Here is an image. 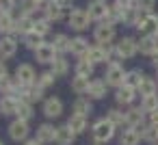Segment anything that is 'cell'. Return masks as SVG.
<instances>
[{"label":"cell","instance_id":"cell-1","mask_svg":"<svg viewBox=\"0 0 158 145\" xmlns=\"http://www.w3.org/2000/svg\"><path fill=\"white\" fill-rule=\"evenodd\" d=\"M115 132H117L115 123H110L106 117L93 121V126H91V139H93V143H98V145H104V143L113 141Z\"/></svg>","mask_w":158,"mask_h":145},{"label":"cell","instance_id":"cell-2","mask_svg":"<svg viewBox=\"0 0 158 145\" xmlns=\"http://www.w3.org/2000/svg\"><path fill=\"white\" fill-rule=\"evenodd\" d=\"M126 76H128V72H126L123 65H119V63H110V65L106 67V72H104L106 85H108V87H115V89H119V87L126 85Z\"/></svg>","mask_w":158,"mask_h":145},{"label":"cell","instance_id":"cell-3","mask_svg":"<svg viewBox=\"0 0 158 145\" xmlns=\"http://www.w3.org/2000/svg\"><path fill=\"white\" fill-rule=\"evenodd\" d=\"M7 132H9V139H11V141H15V143H24V141H28V139H31V126H28V121L18 119V117L9 123Z\"/></svg>","mask_w":158,"mask_h":145},{"label":"cell","instance_id":"cell-4","mask_svg":"<svg viewBox=\"0 0 158 145\" xmlns=\"http://www.w3.org/2000/svg\"><path fill=\"white\" fill-rule=\"evenodd\" d=\"M115 26L113 24H108V22H100L98 26H95V31H93V39H95V44H100V46H110L113 41H115Z\"/></svg>","mask_w":158,"mask_h":145},{"label":"cell","instance_id":"cell-5","mask_svg":"<svg viewBox=\"0 0 158 145\" xmlns=\"http://www.w3.org/2000/svg\"><path fill=\"white\" fill-rule=\"evenodd\" d=\"M115 52H117L119 59H134L136 52H139V41L132 39V37H121L115 44Z\"/></svg>","mask_w":158,"mask_h":145},{"label":"cell","instance_id":"cell-6","mask_svg":"<svg viewBox=\"0 0 158 145\" xmlns=\"http://www.w3.org/2000/svg\"><path fill=\"white\" fill-rule=\"evenodd\" d=\"M145 123H147V113L141 106H128V110H126V128L141 130Z\"/></svg>","mask_w":158,"mask_h":145},{"label":"cell","instance_id":"cell-7","mask_svg":"<svg viewBox=\"0 0 158 145\" xmlns=\"http://www.w3.org/2000/svg\"><path fill=\"white\" fill-rule=\"evenodd\" d=\"M63 110H65V104H63V100L61 97H46L44 100V104H41V113L48 117V119H59L61 115H63Z\"/></svg>","mask_w":158,"mask_h":145},{"label":"cell","instance_id":"cell-8","mask_svg":"<svg viewBox=\"0 0 158 145\" xmlns=\"http://www.w3.org/2000/svg\"><path fill=\"white\" fill-rule=\"evenodd\" d=\"M85 59H89L93 65L110 63V46H100V44H95V46H91V48H89V52H87V56H85Z\"/></svg>","mask_w":158,"mask_h":145},{"label":"cell","instance_id":"cell-9","mask_svg":"<svg viewBox=\"0 0 158 145\" xmlns=\"http://www.w3.org/2000/svg\"><path fill=\"white\" fill-rule=\"evenodd\" d=\"M69 26L74 28V31H87L89 28V22H91V18H89V11L87 9H74L72 13H69Z\"/></svg>","mask_w":158,"mask_h":145},{"label":"cell","instance_id":"cell-10","mask_svg":"<svg viewBox=\"0 0 158 145\" xmlns=\"http://www.w3.org/2000/svg\"><path fill=\"white\" fill-rule=\"evenodd\" d=\"M20 85H33V82H37V74H35V67L31 65V63H22V65H18V69H15V76H13Z\"/></svg>","mask_w":158,"mask_h":145},{"label":"cell","instance_id":"cell-11","mask_svg":"<svg viewBox=\"0 0 158 145\" xmlns=\"http://www.w3.org/2000/svg\"><path fill=\"white\" fill-rule=\"evenodd\" d=\"M56 54H59V52L54 50L52 44H44L41 48L35 50V59H37V63H41V65H52V63L59 59Z\"/></svg>","mask_w":158,"mask_h":145},{"label":"cell","instance_id":"cell-12","mask_svg":"<svg viewBox=\"0 0 158 145\" xmlns=\"http://www.w3.org/2000/svg\"><path fill=\"white\" fill-rule=\"evenodd\" d=\"M35 139H37L39 143H44V145L54 143V139H56V126L50 123V121L39 123V126H37V134H35Z\"/></svg>","mask_w":158,"mask_h":145},{"label":"cell","instance_id":"cell-13","mask_svg":"<svg viewBox=\"0 0 158 145\" xmlns=\"http://www.w3.org/2000/svg\"><path fill=\"white\" fill-rule=\"evenodd\" d=\"M136 93H139L136 89L123 85V87L115 89V102H117L119 106H132V102L136 100Z\"/></svg>","mask_w":158,"mask_h":145},{"label":"cell","instance_id":"cell-14","mask_svg":"<svg viewBox=\"0 0 158 145\" xmlns=\"http://www.w3.org/2000/svg\"><path fill=\"white\" fill-rule=\"evenodd\" d=\"M87 11H89V18H91V20L104 22L106 15H108V5L104 2V0H91L89 7H87Z\"/></svg>","mask_w":158,"mask_h":145},{"label":"cell","instance_id":"cell-15","mask_svg":"<svg viewBox=\"0 0 158 145\" xmlns=\"http://www.w3.org/2000/svg\"><path fill=\"white\" fill-rule=\"evenodd\" d=\"M18 52V39L15 37H0V59L7 61V59H13Z\"/></svg>","mask_w":158,"mask_h":145},{"label":"cell","instance_id":"cell-16","mask_svg":"<svg viewBox=\"0 0 158 145\" xmlns=\"http://www.w3.org/2000/svg\"><path fill=\"white\" fill-rule=\"evenodd\" d=\"M76 136H78V134H76L67 123H63V126H56V139H54V143H56V145H74Z\"/></svg>","mask_w":158,"mask_h":145},{"label":"cell","instance_id":"cell-17","mask_svg":"<svg viewBox=\"0 0 158 145\" xmlns=\"http://www.w3.org/2000/svg\"><path fill=\"white\" fill-rule=\"evenodd\" d=\"M106 93H108V85H106V80H102V78L91 80V87H89V93H87L89 100H104Z\"/></svg>","mask_w":158,"mask_h":145},{"label":"cell","instance_id":"cell-18","mask_svg":"<svg viewBox=\"0 0 158 145\" xmlns=\"http://www.w3.org/2000/svg\"><path fill=\"white\" fill-rule=\"evenodd\" d=\"M139 31H141V35L158 37V15H154V13H147V15H145V20L139 24Z\"/></svg>","mask_w":158,"mask_h":145},{"label":"cell","instance_id":"cell-19","mask_svg":"<svg viewBox=\"0 0 158 145\" xmlns=\"http://www.w3.org/2000/svg\"><path fill=\"white\" fill-rule=\"evenodd\" d=\"M44 87H39L37 82H33V85H26L24 87V95H22V100H26V102H31V104H35V102H44L46 97H44Z\"/></svg>","mask_w":158,"mask_h":145},{"label":"cell","instance_id":"cell-20","mask_svg":"<svg viewBox=\"0 0 158 145\" xmlns=\"http://www.w3.org/2000/svg\"><path fill=\"white\" fill-rule=\"evenodd\" d=\"M139 52L145 54V56H154L158 52V37H149V35H143L139 39Z\"/></svg>","mask_w":158,"mask_h":145},{"label":"cell","instance_id":"cell-21","mask_svg":"<svg viewBox=\"0 0 158 145\" xmlns=\"http://www.w3.org/2000/svg\"><path fill=\"white\" fill-rule=\"evenodd\" d=\"M89 41L85 39V37H72V41H69V52L74 54V56H78V59H82V56H87V52H89Z\"/></svg>","mask_w":158,"mask_h":145},{"label":"cell","instance_id":"cell-22","mask_svg":"<svg viewBox=\"0 0 158 145\" xmlns=\"http://www.w3.org/2000/svg\"><path fill=\"white\" fill-rule=\"evenodd\" d=\"M72 110L78 113V115L89 117V115L93 113V100H89L87 95H78V97L74 100V104H72Z\"/></svg>","mask_w":158,"mask_h":145},{"label":"cell","instance_id":"cell-23","mask_svg":"<svg viewBox=\"0 0 158 145\" xmlns=\"http://www.w3.org/2000/svg\"><path fill=\"white\" fill-rule=\"evenodd\" d=\"M67 126H69L76 134H85V132L89 130V117L78 115V113H72V117L67 119Z\"/></svg>","mask_w":158,"mask_h":145},{"label":"cell","instance_id":"cell-24","mask_svg":"<svg viewBox=\"0 0 158 145\" xmlns=\"http://www.w3.org/2000/svg\"><path fill=\"white\" fill-rule=\"evenodd\" d=\"M63 11L65 9L56 2V0H50V2H46V7H44V18L50 20V22H59L63 18Z\"/></svg>","mask_w":158,"mask_h":145},{"label":"cell","instance_id":"cell-25","mask_svg":"<svg viewBox=\"0 0 158 145\" xmlns=\"http://www.w3.org/2000/svg\"><path fill=\"white\" fill-rule=\"evenodd\" d=\"M18 104H20V100H15V97H11V95H2L0 97V115H5V117H15V113H18Z\"/></svg>","mask_w":158,"mask_h":145},{"label":"cell","instance_id":"cell-26","mask_svg":"<svg viewBox=\"0 0 158 145\" xmlns=\"http://www.w3.org/2000/svg\"><path fill=\"white\" fill-rule=\"evenodd\" d=\"M89 87H91V78L74 74V78H72V91L76 95H87L89 93Z\"/></svg>","mask_w":158,"mask_h":145},{"label":"cell","instance_id":"cell-27","mask_svg":"<svg viewBox=\"0 0 158 145\" xmlns=\"http://www.w3.org/2000/svg\"><path fill=\"white\" fill-rule=\"evenodd\" d=\"M136 91H139V95H141V97L156 95V93H158V80H156L154 76H145V78H143V82H141V87H139Z\"/></svg>","mask_w":158,"mask_h":145},{"label":"cell","instance_id":"cell-28","mask_svg":"<svg viewBox=\"0 0 158 145\" xmlns=\"http://www.w3.org/2000/svg\"><path fill=\"white\" fill-rule=\"evenodd\" d=\"M15 31V20L11 18V11H0V35L7 37L13 35Z\"/></svg>","mask_w":158,"mask_h":145},{"label":"cell","instance_id":"cell-29","mask_svg":"<svg viewBox=\"0 0 158 145\" xmlns=\"http://www.w3.org/2000/svg\"><path fill=\"white\" fill-rule=\"evenodd\" d=\"M143 139H141V132L134 130V128H126L121 130V136H119V145H139Z\"/></svg>","mask_w":158,"mask_h":145},{"label":"cell","instance_id":"cell-30","mask_svg":"<svg viewBox=\"0 0 158 145\" xmlns=\"http://www.w3.org/2000/svg\"><path fill=\"white\" fill-rule=\"evenodd\" d=\"M123 15H126V7H121V5H110L108 7V15H106V20L104 22H108V24H119V22H123Z\"/></svg>","mask_w":158,"mask_h":145},{"label":"cell","instance_id":"cell-31","mask_svg":"<svg viewBox=\"0 0 158 145\" xmlns=\"http://www.w3.org/2000/svg\"><path fill=\"white\" fill-rule=\"evenodd\" d=\"M15 117H18V119H24V121H31V119L35 117V106H33L31 102H26V100H20Z\"/></svg>","mask_w":158,"mask_h":145},{"label":"cell","instance_id":"cell-32","mask_svg":"<svg viewBox=\"0 0 158 145\" xmlns=\"http://www.w3.org/2000/svg\"><path fill=\"white\" fill-rule=\"evenodd\" d=\"M69 41H72V39H69L65 33H56L50 44L54 46V50H56L59 54H63V52H69Z\"/></svg>","mask_w":158,"mask_h":145},{"label":"cell","instance_id":"cell-33","mask_svg":"<svg viewBox=\"0 0 158 145\" xmlns=\"http://www.w3.org/2000/svg\"><path fill=\"white\" fill-rule=\"evenodd\" d=\"M106 119L110 123H115V128H126V110H121V108L106 110Z\"/></svg>","mask_w":158,"mask_h":145},{"label":"cell","instance_id":"cell-34","mask_svg":"<svg viewBox=\"0 0 158 145\" xmlns=\"http://www.w3.org/2000/svg\"><path fill=\"white\" fill-rule=\"evenodd\" d=\"M141 139L145 141V143H149V145H154V143H158V126H152V123H145L141 130Z\"/></svg>","mask_w":158,"mask_h":145},{"label":"cell","instance_id":"cell-35","mask_svg":"<svg viewBox=\"0 0 158 145\" xmlns=\"http://www.w3.org/2000/svg\"><path fill=\"white\" fill-rule=\"evenodd\" d=\"M93 69H95V65L89 61V59H80L78 63H76V67H74V74H78V76H87V78H91L93 76Z\"/></svg>","mask_w":158,"mask_h":145},{"label":"cell","instance_id":"cell-36","mask_svg":"<svg viewBox=\"0 0 158 145\" xmlns=\"http://www.w3.org/2000/svg\"><path fill=\"white\" fill-rule=\"evenodd\" d=\"M22 39H24V46H26L28 50H33V52L46 44V41H44V37H41V35H37L35 31H33V33H28V35H24Z\"/></svg>","mask_w":158,"mask_h":145},{"label":"cell","instance_id":"cell-37","mask_svg":"<svg viewBox=\"0 0 158 145\" xmlns=\"http://www.w3.org/2000/svg\"><path fill=\"white\" fill-rule=\"evenodd\" d=\"M143 78H145V74H143L141 69H130L128 76H126V85L132 87V89H139L141 82H143Z\"/></svg>","mask_w":158,"mask_h":145},{"label":"cell","instance_id":"cell-38","mask_svg":"<svg viewBox=\"0 0 158 145\" xmlns=\"http://www.w3.org/2000/svg\"><path fill=\"white\" fill-rule=\"evenodd\" d=\"M54 82H56V74H54L52 69H48V72H41V74L37 76V85H39V87H44V89L52 87Z\"/></svg>","mask_w":158,"mask_h":145},{"label":"cell","instance_id":"cell-39","mask_svg":"<svg viewBox=\"0 0 158 145\" xmlns=\"http://www.w3.org/2000/svg\"><path fill=\"white\" fill-rule=\"evenodd\" d=\"M50 69L56 74V78H59V76H65V74L69 72V61H67V59H63V56H59V59L52 63V67H50Z\"/></svg>","mask_w":158,"mask_h":145},{"label":"cell","instance_id":"cell-40","mask_svg":"<svg viewBox=\"0 0 158 145\" xmlns=\"http://www.w3.org/2000/svg\"><path fill=\"white\" fill-rule=\"evenodd\" d=\"M141 108H143L145 113H154V110H158V93H156V95L141 97Z\"/></svg>","mask_w":158,"mask_h":145},{"label":"cell","instance_id":"cell-41","mask_svg":"<svg viewBox=\"0 0 158 145\" xmlns=\"http://www.w3.org/2000/svg\"><path fill=\"white\" fill-rule=\"evenodd\" d=\"M39 0H20V9H22V13L24 15H33L37 9H39Z\"/></svg>","mask_w":158,"mask_h":145},{"label":"cell","instance_id":"cell-42","mask_svg":"<svg viewBox=\"0 0 158 145\" xmlns=\"http://www.w3.org/2000/svg\"><path fill=\"white\" fill-rule=\"evenodd\" d=\"M37 35H41V37H46L48 33H50V20H46V18H41V20H35V28H33Z\"/></svg>","mask_w":158,"mask_h":145},{"label":"cell","instance_id":"cell-43","mask_svg":"<svg viewBox=\"0 0 158 145\" xmlns=\"http://www.w3.org/2000/svg\"><path fill=\"white\" fill-rule=\"evenodd\" d=\"M134 7H136L139 11L152 13V9L156 7V0H134Z\"/></svg>","mask_w":158,"mask_h":145},{"label":"cell","instance_id":"cell-44","mask_svg":"<svg viewBox=\"0 0 158 145\" xmlns=\"http://www.w3.org/2000/svg\"><path fill=\"white\" fill-rule=\"evenodd\" d=\"M11 76H9V69H7V65H5V61L0 59V85H2L5 80H9Z\"/></svg>","mask_w":158,"mask_h":145},{"label":"cell","instance_id":"cell-45","mask_svg":"<svg viewBox=\"0 0 158 145\" xmlns=\"http://www.w3.org/2000/svg\"><path fill=\"white\" fill-rule=\"evenodd\" d=\"M15 7V0H0V11H11Z\"/></svg>","mask_w":158,"mask_h":145},{"label":"cell","instance_id":"cell-46","mask_svg":"<svg viewBox=\"0 0 158 145\" xmlns=\"http://www.w3.org/2000/svg\"><path fill=\"white\" fill-rule=\"evenodd\" d=\"M147 123H152V126H158V110H154V113H147Z\"/></svg>","mask_w":158,"mask_h":145},{"label":"cell","instance_id":"cell-47","mask_svg":"<svg viewBox=\"0 0 158 145\" xmlns=\"http://www.w3.org/2000/svg\"><path fill=\"white\" fill-rule=\"evenodd\" d=\"M117 5H121V7H126V9H130L132 5H134V0H115Z\"/></svg>","mask_w":158,"mask_h":145},{"label":"cell","instance_id":"cell-48","mask_svg":"<svg viewBox=\"0 0 158 145\" xmlns=\"http://www.w3.org/2000/svg\"><path fill=\"white\" fill-rule=\"evenodd\" d=\"M56 2H59L63 9H72V0H56Z\"/></svg>","mask_w":158,"mask_h":145},{"label":"cell","instance_id":"cell-49","mask_svg":"<svg viewBox=\"0 0 158 145\" xmlns=\"http://www.w3.org/2000/svg\"><path fill=\"white\" fill-rule=\"evenodd\" d=\"M22 145H44V143H39L37 139H28V141H24Z\"/></svg>","mask_w":158,"mask_h":145},{"label":"cell","instance_id":"cell-50","mask_svg":"<svg viewBox=\"0 0 158 145\" xmlns=\"http://www.w3.org/2000/svg\"><path fill=\"white\" fill-rule=\"evenodd\" d=\"M152 63H154V67H156V69H158V52H156V54H154V56H152Z\"/></svg>","mask_w":158,"mask_h":145},{"label":"cell","instance_id":"cell-51","mask_svg":"<svg viewBox=\"0 0 158 145\" xmlns=\"http://www.w3.org/2000/svg\"><path fill=\"white\" fill-rule=\"evenodd\" d=\"M39 2H50V0H39Z\"/></svg>","mask_w":158,"mask_h":145},{"label":"cell","instance_id":"cell-52","mask_svg":"<svg viewBox=\"0 0 158 145\" xmlns=\"http://www.w3.org/2000/svg\"><path fill=\"white\" fill-rule=\"evenodd\" d=\"M0 145H5V143H2V141H0Z\"/></svg>","mask_w":158,"mask_h":145},{"label":"cell","instance_id":"cell-53","mask_svg":"<svg viewBox=\"0 0 158 145\" xmlns=\"http://www.w3.org/2000/svg\"><path fill=\"white\" fill-rule=\"evenodd\" d=\"M93 145H98V143H93Z\"/></svg>","mask_w":158,"mask_h":145},{"label":"cell","instance_id":"cell-54","mask_svg":"<svg viewBox=\"0 0 158 145\" xmlns=\"http://www.w3.org/2000/svg\"><path fill=\"white\" fill-rule=\"evenodd\" d=\"M156 78H158V74H156Z\"/></svg>","mask_w":158,"mask_h":145},{"label":"cell","instance_id":"cell-55","mask_svg":"<svg viewBox=\"0 0 158 145\" xmlns=\"http://www.w3.org/2000/svg\"><path fill=\"white\" fill-rule=\"evenodd\" d=\"M154 145H158V143H154Z\"/></svg>","mask_w":158,"mask_h":145}]
</instances>
